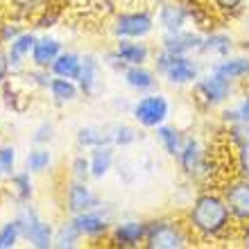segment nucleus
<instances>
[{"label": "nucleus", "instance_id": "a878e982", "mask_svg": "<svg viewBox=\"0 0 249 249\" xmlns=\"http://www.w3.org/2000/svg\"><path fill=\"white\" fill-rule=\"evenodd\" d=\"M7 184H9V193L14 195L16 204H27L32 202L34 197V181H32V172L27 170H16L14 175L7 177Z\"/></svg>", "mask_w": 249, "mask_h": 249}, {"label": "nucleus", "instance_id": "b1692460", "mask_svg": "<svg viewBox=\"0 0 249 249\" xmlns=\"http://www.w3.org/2000/svg\"><path fill=\"white\" fill-rule=\"evenodd\" d=\"M75 145L82 150H93L100 145H111V131L109 124H86L79 127L75 134Z\"/></svg>", "mask_w": 249, "mask_h": 249}, {"label": "nucleus", "instance_id": "6e6552de", "mask_svg": "<svg viewBox=\"0 0 249 249\" xmlns=\"http://www.w3.org/2000/svg\"><path fill=\"white\" fill-rule=\"evenodd\" d=\"M157 30V12L150 7L124 9L111 20L113 39H147Z\"/></svg>", "mask_w": 249, "mask_h": 249}, {"label": "nucleus", "instance_id": "5701e85b", "mask_svg": "<svg viewBox=\"0 0 249 249\" xmlns=\"http://www.w3.org/2000/svg\"><path fill=\"white\" fill-rule=\"evenodd\" d=\"M89 163H91V179L100 181L116 168V147L113 145H100L89 150Z\"/></svg>", "mask_w": 249, "mask_h": 249}, {"label": "nucleus", "instance_id": "2f4dec72", "mask_svg": "<svg viewBox=\"0 0 249 249\" xmlns=\"http://www.w3.org/2000/svg\"><path fill=\"white\" fill-rule=\"evenodd\" d=\"M211 12L220 20H233L247 9V0H206Z\"/></svg>", "mask_w": 249, "mask_h": 249}, {"label": "nucleus", "instance_id": "7c9ffc66", "mask_svg": "<svg viewBox=\"0 0 249 249\" xmlns=\"http://www.w3.org/2000/svg\"><path fill=\"white\" fill-rule=\"evenodd\" d=\"M50 165H53V152L48 150V145H34L25 154V168L32 175H43Z\"/></svg>", "mask_w": 249, "mask_h": 249}, {"label": "nucleus", "instance_id": "9d476101", "mask_svg": "<svg viewBox=\"0 0 249 249\" xmlns=\"http://www.w3.org/2000/svg\"><path fill=\"white\" fill-rule=\"evenodd\" d=\"M220 193H222L224 202L229 206L236 224H247L249 222V177L233 175V177L227 179L222 184Z\"/></svg>", "mask_w": 249, "mask_h": 249}, {"label": "nucleus", "instance_id": "e433bc0d", "mask_svg": "<svg viewBox=\"0 0 249 249\" xmlns=\"http://www.w3.org/2000/svg\"><path fill=\"white\" fill-rule=\"evenodd\" d=\"M59 9H54V5L46 7L43 12H39L36 16L32 18V27L36 32H48V30H53L57 23H59Z\"/></svg>", "mask_w": 249, "mask_h": 249}, {"label": "nucleus", "instance_id": "37998d69", "mask_svg": "<svg viewBox=\"0 0 249 249\" xmlns=\"http://www.w3.org/2000/svg\"><path fill=\"white\" fill-rule=\"evenodd\" d=\"M236 240L243 247L249 249V222L247 224H238V233H236Z\"/></svg>", "mask_w": 249, "mask_h": 249}, {"label": "nucleus", "instance_id": "473e14b6", "mask_svg": "<svg viewBox=\"0 0 249 249\" xmlns=\"http://www.w3.org/2000/svg\"><path fill=\"white\" fill-rule=\"evenodd\" d=\"M25 18H20L16 14L0 16V46H9L20 32H25Z\"/></svg>", "mask_w": 249, "mask_h": 249}, {"label": "nucleus", "instance_id": "6ab92c4d", "mask_svg": "<svg viewBox=\"0 0 249 249\" xmlns=\"http://www.w3.org/2000/svg\"><path fill=\"white\" fill-rule=\"evenodd\" d=\"M211 68L220 75H224L227 79L236 82V84H245L249 82V53H233L229 57L211 61Z\"/></svg>", "mask_w": 249, "mask_h": 249}, {"label": "nucleus", "instance_id": "a211bd4d", "mask_svg": "<svg viewBox=\"0 0 249 249\" xmlns=\"http://www.w3.org/2000/svg\"><path fill=\"white\" fill-rule=\"evenodd\" d=\"M113 53L118 54L124 66L152 64V57H154L152 48L145 43V39H116Z\"/></svg>", "mask_w": 249, "mask_h": 249}, {"label": "nucleus", "instance_id": "39448f33", "mask_svg": "<svg viewBox=\"0 0 249 249\" xmlns=\"http://www.w3.org/2000/svg\"><path fill=\"white\" fill-rule=\"evenodd\" d=\"M179 165V172L193 184H206L213 175V159L209 157V150L204 143L193 134H186L184 147L175 159Z\"/></svg>", "mask_w": 249, "mask_h": 249}, {"label": "nucleus", "instance_id": "79ce46f5", "mask_svg": "<svg viewBox=\"0 0 249 249\" xmlns=\"http://www.w3.org/2000/svg\"><path fill=\"white\" fill-rule=\"evenodd\" d=\"M14 71H12V61L7 54V46H0V86L5 84L7 79H12Z\"/></svg>", "mask_w": 249, "mask_h": 249}, {"label": "nucleus", "instance_id": "c85d7f7f", "mask_svg": "<svg viewBox=\"0 0 249 249\" xmlns=\"http://www.w3.org/2000/svg\"><path fill=\"white\" fill-rule=\"evenodd\" d=\"M109 131H111V145L113 147H131L134 143L141 141V127L136 123L129 124V123H109Z\"/></svg>", "mask_w": 249, "mask_h": 249}, {"label": "nucleus", "instance_id": "ddd939ff", "mask_svg": "<svg viewBox=\"0 0 249 249\" xmlns=\"http://www.w3.org/2000/svg\"><path fill=\"white\" fill-rule=\"evenodd\" d=\"M202 41H204V32H199L195 27H188V30H181V32H175V34H161L159 36V48L168 50L172 54H193V57H199Z\"/></svg>", "mask_w": 249, "mask_h": 249}, {"label": "nucleus", "instance_id": "bb28decb", "mask_svg": "<svg viewBox=\"0 0 249 249\" xmlns=\"http://www.w3.org/2000/svg\"><path fill=\"white\" fill-rule=\"evenodd\" d=\"M79 71H82V54L72 53V50H64V53L54 59V64L50 66V72L57 77H68L77 82Z\"/></svg>", "mask_w": 249, "mask_h": 249}, {"label": "nucleus", "instance_id": "4be33fe9", "mask_svg": "<svg viewBox=\"0 0 249 249\" xmlns=\"http://www.w3.org/2000/svg\"><path fill=\"white\" fill-rule=\"evenodd\" d=\"M154 138H157L159 147L163 152L165 157L170 159H177L181 147H184V141H186V134L179 129L177 124H170V123H163L161 127L154 129Z\"/></svg>", "mask_w": 249, "mask_h": 249}, {"label": "nucleus", "instance_id": "f3484780", "mask_svg": "<svg viewBox=\"0 0 249 249\" xmlns=\"http://www.w3.org/2000/svg\"><path fill=\"white\" fill-rule=\"evenodd\" d=\"M124 86L134 91L136 95H143V93H150V91H157L159 89V72L152 68L150 64H141V66H127L123 72H120Z\"/></svg>", "mask_w": 249, "mask_h": 249}, {"label": "nucleus", "instance_id": "cd10ccee", "mask_svg": "<svg viewBox=\"0 0 249 249\" xmlns=\"http://www.w3.org/2000/svg\"><path fill=\"white\" fill-rule=\"evenodd\" d=\"M82 240H84V236L75 227L72 217L64 220L59 227H54V240H53L54 249H77L82 245Z\"/></svg>", "mask_w": 249, "mask_h": 249}, {"label": "nucleus", "instance_id": "f704fd0d", "mask_svg": "<svg viewBox=\"0 0 249 249\" xmlns=\"http://www.w3.org/2000/svg\"><path fill=\"white\" fill-rule=\"evenodd\" d=\"M23 240L20 236V227L16 220H7L2 227H0V249H14L16 245Z\"/></svg>", "mask_w": 249, "mask_h": 249}, {"label": "nucleus", "instance_id": "aec40b11", "mask_svg": "<svg viewBox=\"0 0 249 249\" xmlns=\"http://www.w3.org/2000/svg\"><path fill=\"white\" fill-rule=\"evenodd\" d=\"M66 48L57 36H50V34H39L36 36V43L32 48V54H30V66L34 68H48L54 64V59L64 53Z\"/></svg>", "mask_w": 249, "mask_h": 249}, {"label": "nucleus", "instance_id": "f03ea898", "mask_svg": "<svg viewBox=\"0 0 249 249\" xmlns=\"http://www.w3.org/2000/svg\"><path fill=\"white\" fill-rule=\"evenodd\" d=\"M152 68L159 72V77L165 84L175 86V89H186L197 82V77L204 72L199 57L193 54H172L168 50L159 48L154 57H152Z\"/></svg>", "mask_w": 249, "mask_h": 249}, {"label": "nucleus", "instance_id": "a18cd8bd", "mask_svg": "<svg viewBox=\"0 0 249 249\" xmlns=\"http://www.w3.org/2000/svg\"><path fill=\"white\" fill-rule=\"evenodd\" d=\"M5 177H7V175L2 172V168H0V184H2V179H5Z\"/></svg>", "mask_w": 249, "mask_h": 249}, {"label": "nucleus", "instance_id": "412c9836", "mask_svg": "<svg viewBox=\"0 0 249 249\" xmlns=\"http://www.w3.org/2000/svg\"><path fill=\"white\" fill-rule=\"evenodd\" d=\"M36 30H25V32H20L16 39L7 46V54H9V61H12V71L14 75H18V72L25 71L27 61H30V54H32V48L36 43Z\"/></svg>", "mask_w": 249, "mask_h": 249}, {"label": "nucleus", "instance_id": "2eb2a0df", "mask_svg": "<svg viewBox=\"0 0 249 249\" xmlns=\"http://www.w3.org/2000/svg\"><path fill=\"white\" fill-rule=\"evenodd\" d=\"M102 72H105V61L102 57L93 53L82 54V71H79L77 84L84 98H95L102 89Z\"/></svg>", "mask_w": 249, "mask_h": 249}, {"label": "nucleus", "instance_id": "393cba45", "mask_svg": "<svg viewBox=\"0 0 249 249\" xmlns=\"http://www.w3.org/2000/svg\"><path fill=\"white\" fill-rule=\"evenodd\" d=\"M48 93H50V98H53L54 105H71V102H75V100L82 95L79 84L75 79L57 77V75H53V79H50Z\"/></svg>", "mask_w": 249, "mask_h": 249}, {"label": "nucleus", "instance_id": "a19ab883", "mask_svg": "<svg viewBox=\"0 0 249 249\" xmlns=\"http://www.w3.org/2000/svg\"><path fill=\"white\" fill-rule=\"evenodd\" d=\"M233 168H236V175L249 177V141L233 147Z\"/></svg>", "mask_w": 249, "mask_h": 249}, {"label": "nucleus", "instance_id": "9b49d317", "mask_svg": "<svg viewBox=\"0 0 249 249\" xmlns=\"http://www.w3.org/2000/svg\"><path fill=\"white\" fill-rule=\"evenodd\" d=\"M102 206V197L89 186V181H77L71 179L64 188V211L68 215H79L86 211L100 209Z\"/></svg>", "mask_w": 249, "mask_h": 249}, {"label": "nucleus", "instance_id": "c756f323", "mask_svg": "<svg viewBox=\"0 0 249 249\" xmlns=\"http://www.w3.org/2000/svg\"><path fill=\"white\" fill-rule=\"evenodd\" d=\"M220 120H222V124H231L238 123V120H247L249 123V86L245 91H240V98L229 102V107H222Z\"/></svg>", "mask_w": 249, "mask_h": 249}, {"label": "nucleus", "instance_id": "ea45409f", "mask_svg": "<svg viewBox=\"0 0 249 249\" xmlns=\"http://www.w3.org/2000/svg\"><path fill=\"white\" fill-rule=\"evenodd\" d=\"M54 141V124L50 120H43L34 127L32 131V145H50Z\"/></svg>", "mask_w": 249, "mask_h": 249}, {"label": "nucleus", "instance_id": "c03bdc74", "mask_svg": "<svg viewBox=\"0 0 249 249\" xmlns=\"http://www.w3.org/2000/svg\"><path fill=\"white\" fill-rule=\"evenodd\" d=\"M147 5H152V7H157V5H161V2H165V0H145Z\"/></svg>", "mask_w": 249, "mask_h": 249}, {"label": "nucleus", "instance_id": "f8f14e48", "mask_svg": "<svg viewBox=\"0 0 249 249\" xmlns=\"http://www.w3.org/2000/svg\"><path fill=\"white\" fill-rule=\"evenodd\" d=\"M147 236V220L143 217H124L113 222L109 231V243L118 249H136L145 245Z\"/></svg>", "mask_w": 249, "mask_h": 249}, {"label": "nucleus", "instance_id": "4c0bfd02", "mask_svg": "<svg viewBox=\"0 0 249 249\" xmlns=\"http://www.w3.org/2000/svg\"><path fill=\"white\" fill-rule=\"evenodd\" d=\"M68 172H71V179H77V181H89V179H91V163H89V154H75V157L71 159Z\"/></svg>", "mask_w": 249, "mask_h": 249}, {"label": "nucleus", "instance_id": "1a4fd4ad", "mask_svg": "<svg viewBox=\"0 0 249 249\" xmlns=\"http://www.w3.org/2000/svg\"><path fill=\"white\" fill-rule=\"evenodd\" d=\"M193 25L188 0H165L157 5V30L161 34H175Z\"/></svg>", "mask_w": 249, "mask_h": 249}, {"label": "nucleus", "instance_id": "0eeeda50", "mask_svg": "<svg viewBox=\"0 0 249 249\" xmlns=\"http://www.w3.org/2000/svg\"><path fill=\"white\" fill-rule=\"evenodd\" d=\"M14 220L20 227V236L32 249H53L54 240V227L53 222H48L39 211L32 206V202L18 204Z\"/></svg>", "mask_w": 249, "mask_h": 249}, {"label": "nucleus", "instance_id": "c9c22d12", "mask_svg": "<svg viewBox=\"0 0 249 249\" xmlns=\"http://www.w3.org/2000/svg\"><path fill=\"white\" fill-rule=\"evenodd\" d=\"M224 136L229 141L231 147H238L249 141V123L247 120H238V123L224 124Z\"/></svg>", "mask_w": 249, "mask_h": 249}, {"label": "nucleus", "instance_id": "20e7f679", "mask_svg": "<svg viewBox=\"0 0 249 249\" xmlns=\"http://www.w3.org/2000/svg\"><path fill=\"white\" fill-rule=\"evenodd\" d=\"M190 89H193V98H195L197 105L204 107V109H209V111L211 109H222V107H227L229 102L236 100V93H238L236 82L227 79L224 75L213 71V68L204 71Z\"/></svg>", "mask_w": 249, "mask_h": 249}, {"label": "nucleus", "instance_id": "423d86ee", "mask_svg": "<svg viewBox=\"0 0 249 249\" xmlns=\"http://www.w3.org/2000/svg\"><path fill=\"white\" fill-rule=\"evenodd\" d=\"M170 111H172L170 98H168L165 93H161L159 89L138 95L129 107L131 120H134L141 129H150V131H154L157 127L168 123V120H170Z\"/></svg>", "mask_w": 249, "mask_h": 249}, {"label": "nucleus", "instance_id": "58836bf2", "mask_svg": "<svg viewBox=\"0 0 249 249\" xmlns=\"http://www.w3.org/2000/svg\"><path fill=\"white\" fill-rule=\"evenodd\" d=\"M0 168L7 177L16 172V147L12 143H0Z\"/></svg>", "mask_w": 249, "mask_h": 249}, {"label": "nucleus", "instance_id": "72a5a7b5", "mask_svg": "<svg viewBox=\"0 0 249 249\" xmlns=\"http://www.w3.org/2000/svg\"><path fill=\"white\" fill-rule=\"evenodd\" d=\"M9 12L20 16V18H34L39 12H43L46 7L53 5V0H7Z\"/></svg>", "mask_w": 249, "mask_h": 249}, {"label": "nucleus", "instance_id": "7ed1b4c3", "mask_svg": "<svg viewBox=\"0 0 249 249\" xmlns=\"http://www.w3.org/2000/svg\"><path fill=\"white\" fill-rule=\"evenodd\" d=\"M195 245V236L184 222V217L159 215L147 220V236L145 245L147 249H186Z\"/></svg>", "mask_w": 249, "mask_h": 249}, {"label": "nucleus", "instance_id": "4468645a", "mask_svg": "<svg viewBox=\"0 0 249 249\" xmlns=\"http://www.w3.org/2000/svg\"><path fill=\"white\" fill-rule=\"evenodd\" d=\"M71 217V215H68ZM72 222L79 229V233L84 236V240H102V238H109V231H111L113 222L109 213H107L102 206L93 211H86V213H79V215H72Z\"/></svg>", "mask_w": 249, "mask_h": 249}, {"label": "nucleus", "instance_id": "f257e3e1", "mask_svg": "<svg viewBox=\"0 0 249 249\" xmlns=\"http://www.w3.org/2000/svg\"><path fill=\"white\" fill-rule=\"evenodd\" d=\"M184 222L193 231L195 240L202 243H220L236 238L238 233V224L220 190H199L190 199Z\"/></svg>", "mask_w": 249, "mask_h": 249}, {"label": "nucleus", "instance_id": "dca6fc26", "mask_svg": "<svg viewBox=\"0 0 249 249\" xmlns=\"http://www.w3.org/2000/svg\"><path fill=\"white\" fill-rule=\"evenodd\" d=\"M236 50H238V41L233 34L227 32V30L211 27L209 32H204L199 57H206V59L215 61V59H222V57H229V54H233Z\"/></svg>", "mask_w": 249, "mask_h": 249}]
</instances>
